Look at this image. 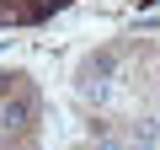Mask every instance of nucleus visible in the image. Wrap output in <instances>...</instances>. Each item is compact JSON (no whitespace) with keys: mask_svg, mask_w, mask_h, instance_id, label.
Instances as JSON below:
<instances>
[{"mask_svg":"<svg viewBox=\"0 0 160 150\" xmlns=\"http://www.w3.org/2000/svg\"><path fill=\"white\" fill-rule=\"evenodd\" d=\"M32 118H38V97L27 81H16L11 97H0V134H27Z\"/></svg>","mask_w":160,"mask_h":150,"instance_id":"nucleus-1","label":"nucleus"}]
</instances>
